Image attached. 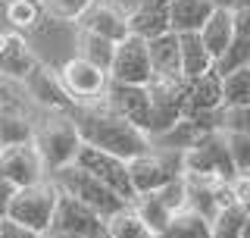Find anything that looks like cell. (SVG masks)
Instances as JSON below:
<instances>
[{"instance_id": "1", "label": "cell", "mask_w": 250, "mask_h": 238, "mask_svg": "<svg viewBox=\"0 0 250 238\" xmlns=\"http://www.w3.org/2000/svg\"><path fill=\"white\" fill-rule=\"evenodd\" d=\"M75 125L82 135V144L97 147L104 154H113L119 160H135V157L147 154L153 147L150 135L141 132L138 125H131L128 119H122L119 113H113L109 107H82L75 110Z\"/></svg>"}, {"instance_id": "2", "label": "cell", "mask_w": 250, "mask_h": 238, "mask_svg": "<svg viewBox=\"0 0 250 238\" xmlns=\"http://www.w3.org/2000/svg\"><path fill=\"white\" fill-rule=\"evenodd\" d=\"M31 141H35L38 154L44 160L47 176L72 166L78 150H82V135H78L72 113H47L41 119V125H35V138Z\"/></svg>"}, {"instance_id": "3", "label": "cell", "mask_w": 250, "mask_h": 238, "mask_svg": "<svg viewBox=\"0 0 250 238\" xmlns=\"http://www.w3.org/2000/svg\"><path fill=\"white\" fill-rule=\"evenodd\" d=\"M78 38H82L78 22H57L41 16V22L31 28V38H25V41L35 53L38 66L60 72L69 60L78 57Z\"/></svg>"}, {"instance_id": "4", "label": "cell", "mask_w": 250, "mask_h": 238, "mask_svg": "<svg viewBox=\"0 0 250 238\" xmlns=\"http://www.w3.org/2000/svg\"><path fill=\"white\" fill-rule=\"evenodd\" d=\"M57 185V191L60 194H66V197H75V201H82L84 207H91V210H97L104 219L109 216H116L119 210L128 207V201H122L119 194L113 191V188H106L100 179H94L91 172H84V169H78V166H66V169H57V172H50L47 176Z\"/></svg>"}, {"instance_id": "5", "label": "cell", "mask_w": 250, "mask_h": 238, "mask_svg": "<svg viewBox=\"0 0 250 238\" xmlns=\"http://www.w3.org/2000/svg\"><path fill=\"white\" fill-rule=\"evenodd\" d=\"M128 176H131V185H135V194L160 191L172 179L185 176V154L182 150H166V147H150L147 154L128 160Z\"/></svg>"}, {"instance_id": "6", "label": "cell", "mask_w": 250, "mask_h": 238, "mask_svg": "<svg viewBox=\"0 0 250 238\" xmlns=\"http://www.w3.org/2000/svg\"><path fill=\"white\" fill-rule=\"evenodd\" d=\"M57 201H60L57 185H53L50 179H44V182H38V185H31V188H19V191H16L6 219L31 229L35 235H44L47 229H50V223H53Z\"/></svg>"}, {"instance_id": "7", "label": "cell", "mask_w": 250, "mask_h": 238, "mask_svg": "<svg viewBox=\"0 0 250 238\" xmlns=\"http://www.w3.org/2000/svg\"><path fill=\"white\" fill-rule=\"evenodd\" d=\"M185 172L200 179H213V182H231L238 176L229 154L225 132H207L203 138H197V144L185 154Z\"/></svg>"}, {"instance_id": "8", "label": "cell", "mask_w": 250, "mask_h": 238, "mask_svg": "<svg viewBox=\"0 0 250 238\" xmlns=\"http://www.w3.org/2000/svg\"><path fill=\"white\" fill-rule=\"evenodd\" d=\"M57 75H60L62 88H66V94L72 97V104H75L78 110H82V107H100V104L106 100L109 72H104V69H97V66H91L88 60H82V57L69 60Z\"/></svg>"}, {"instance_id": "9", "label": "cell", "mask_w": 250, "mask_h": 238, "mask_svg": "<svg viewBox=\"0 0 250 238\" xmlns=\"http://www.w3.org/2000/svg\"><path fill=\"white\" fill-rule=\"evenodd\" d=\"M75 166L84 169V172H91L94 179H100L106 188H113L122 201L135 204L138 194H135V185H131L128 163L125 160H119V157H113V154H104V150H97V147L82 144V150H78V157H75Z\"/></svg>"}, {"instance_id": "10", "label": "cell", "mask_w": 250, "mask_h": 238, "mask_svg": "<svg viewBox=\"0 0 250 238\" xmlns=\"http://www.w3.org/2000/svg\"><path fill=\"white\" fill-rule=\"evenodd\" d=\"M109 82H119V85H147L153 82V66H150V50H147L144 38H122L116 44V57L113 66H109Z\"/></svg>"}, {"instance_id": "11", "label": "cell", "mask_w": 250, "mask_h": 238, "mask_svg": "<svg viewBox=\"0 0 250 238\" xmlns=\"http://www.w3.org/2000/svg\"><path fill=\"white\" fill-rule=\"evenodd\" d=\"M0 179H3L6 185H13L16 191H19V188H31V185H38V182L47 179L44 160H41V154H38L35 141L0 150Z\"/></svg>"}, {"instance_id": "12", "label": "cell", "mask_w": 250, "mask_h": 238, "mask_svg": "<svg viewBox=\"0 0 250 238\" xmlns=\"http://www.w3.org/2000/svg\"><path fill=\"white\" fill-rule=\"evenodd\" d=\"M104 229H106V219L97 210L84 207L75 197L60 194L57 213H53V223L47 232H60V235H69V238H97Z\"/></svg>"}, {"instance_id": "13", "label": "cell", "mask_w": 250, "mask_h": 238, "mask_svg": "<svg viewBox=\"0 0 250 238\" xmlns=\"http://www.w3.org/2000/svg\"><path fill=\"white\" fill-rule=\"evenodd\" d=\"M104 107H109L113 113H119L122 119H128L131 125H138L141 132L150 135V88L109 82Z\"/></svg>"}, {"instance_id": "14", "label": "cell", "mask_w": 250, "mask_h": 238, "mask_svg": "<svg viewBox=\"0 0 250 238\" xmlns=\"http://www.w3.org/2000/svg\"><path fill=\"white\" fill-rule=\"evenodd\" d=\"M22 85H25L28 97L35 100V104H41L47 113H75V110H78V107L72 104V97L66 94V88H62V82H60V75L53 72V69L38 66Z\"/></svg>"}, {"instance_id": "15", "label": "cell", "mask_w": 250, "mask_h": 238, "mask_svg": "<svg viewBox=\"0 0 250 238\" xmlns=\"http://www.w3.org/2000/svg\"><path fill=\"white\" fill-rule=\"evenodd\" d=\"M78 28L119 44L122 38H128V16H125L116 3H109V0H94L91 10L78 19Z\"/></svg>"}, {"instance_id": "16", "label": "cell", "mask_w": 250, "mask_h": 238, "mask_svg": "<svg viewBox=\"0 0 250 238\" xmlns=\"http://www.w3.org/2000/svg\"><path fill=\"white\" fill-rule=\"evenodd\" d=\"M182 97H185V119L219 113L222 110V78L216 75V69L200 78H191V82H185Z\"/></svg>"}, {"instance_id": "17", "label": "cell", "mask_w": 250, "mask_h": 238, "mask_svg": "<svg viewBox=\"0 0 250 238\" xmlns=\"http://www.w3.org/2000/svg\"><path fill=\"white\" fill-rule=\"evenodd\" d=\"M35 69H38V60L31 53L25 35L10 31L3 50H0V78H6V82H25Z\"/></svg>"}, {"instance_id": "18", "label": "cell", "mask_w": 250, "mask_h": 238, "mask_svg": "<svg viewBox=\"0 0 250 238\" xmlns=\"http://www.w3.org/2000/svg\"><path fill=\"white\" fill-rule=\"evenodd\" d=\"M169 0H144L135 13L128 16V35L153 41V38L169 35Z\"/></svg>"}, {"instance_id": "19", "label": "cell", "mask_w": 250, "mask_h": 238, "mask_svg": "<svg viewBox=\"0 0 250 238\" xmlns=\"http://www.w3.org/2000/svg\"><path fill=\"white\" fill-rule=\"evenodd\" d=\"M213 13V0H169L172 35H200Z\"/></svg>"}, {"instance_id": "20", "label": "cell", "mask_w": 250, "mask_h": 238, "mask_svg": "<svg viewBox=\"0 0 250 238\" xmlns=\"http://www.w3.org/2000/svg\"><path fill=\"white\" fill-rule=\"evenodd\" d=\"M150 50V66H153V78L163 82H185L182 78V53H178V35H163L147 41Z\"/></svg>"}, {"instance_id": "21", "label": "cell", "mask_w": 250, "mask_h": 238, "mask_svg": "<svg viewBox=\"0 0 250 238\" xmlns=\"http://www.w3.org/2000/svg\"><path fill=\"white\" fill-rule=\"evenodd\" d=\"M35 138V125H31L28 113L22 110L19 100H6L0 107V147H16V144H28Z\"/></svg>"}, {"instance_id": "22", "label": "cell", "mask_w": 250, "mask_h": 238, "mask_svg": "<svg viewBox=\"0 0 250 238\" xmlns=\"http://www.w3.org/2000/svg\"><path fill=\"white\" fill-rule=\"evenodd\" d=\"M178 53H182V78H200L216 69V60L209 57V50L203 47L200 35H178Z\"/></svg>"}, {"instance_id": "23", "label": "cell", "mask_w": 250, "mask_h": 238, "mask_svg": "<svg viewBox=\"0 0 250 238\" xmlns=\"http://www.w3.org/2000/svg\"><path fill=\"white\" fill-rule=\"evenodd\" d=\"M231 38H234V19H231V13L229 10H216L213 16H209V22L203 25V31H200L203 47L209 50V57H213V60H219L225 50H229Z\"/></svg>"}, {"instance_id": "24", "label": "cell", "mask_w": 250, "mask_h": 238, "mask_svg": "<svg viewBox=\"0 0 250 238\" xmlns=\"http://www.w3.org/2000/svg\"><path fill=\"white\" fill-rule=\"evenodd\" d=\"M250 226V216L244 210V204L231 201V204H222L219 213L209 219V238H244Z\"/></svg>"}, {"instance_id": "25", "label": "cell", "mask_w": 250, "mask_h": 238, "mask_svg": "<svg viewBox=\"0 0 250 238\" xmlns=\"http://www.w3.org/2000/svg\"><path fill=\"white\" fill-rule=\"evenodd\" d=\"M78 57L88 60L91 66H97V69H104V72H109L113 57H116V44L106 41V38H100V35L82 31V38H78Z\"/></svg>"}, {"instance_id": "26", "label": "cell", "mask_w": 250, "mask_h": 238, "mask_svg": "<svg viewBox=\"0 0 250 238\" xmlns=\"http://www.w3.org/2000/svg\"><path fill=\"white\" fill-rule=\"evenodd\" d=\"M160 238H209V219H203L194 210H182L169 219Z\"/></svg>"}, {"instance_id": "27", "label": "cell", "mask_w": 250, "mask_h": 238, "mask_svg": "<svg viewBox=\"0 0 250 238\" xmlns=\"http://www.w3.org/2000/svg\"><path fill=\"white\" fill-rule=\"evenodd\" d=\"M131 207H135V210H138V216L144 219L147 226H150V232H153L156 238H160V232L169 226V219L175 216V213H172L166 204H163L160 197H156V191H150V194H138Z\"/></svg>"}, {"instance_id": "28", "label": "cell", "mask_w": 250, "mask_h": 238, "mask_svg": "<svg viewBox=\"0 0 250 238\" xmlns=\"http://www.w3.org/2000/svg\"><path fill=\"white\" fill-rule=\"evenodd\" d=\"M106 232L113 235V238H156L150 232V226L138 216V210L131 207V204L125 210H119L116 216L106 219Z\"/></svg>"}, {"instance_id": "29", "label": "cell", "mask_w": 250, "mask_h": 238, "mask_svg": "<svg viewBox=\"0 0 250 238\" xmlns=\"http://www.w3.org/2000/svg\"><path fill=\"white\" fill-rule=\"evenodd\" d=\"M219 78H222V110L250 104V66L234 69V72L219 75Z\"/></svg>"}, {"instance_id": "30", "label": "cell", "mask_w": 250, "mask_h": 238, "mask_svg": "<svg viewBox=\"0 0 250 238\" xmlns=\"http://www.w3.org/2000/svg\"><path fill=\"white\" fill-rule=\"evenodd\" d=\"M91 3L94 0H38L41 13L47 19H57V22H78L91 10Z\"/></svg>"}, {"instance_id": "31", "label": "cell", "mask_w": 250, "mask_h": 238, "mask_svg": "<svg viewBox=\"0 0 250 238\" xmlns=\"http://www.w3.org/2000/svg\"><path fill=\"white\" fill-rule=\"evenodd\" d=\"M3 16L6 22H13L16 28H35L38 22H41V6H38V0H6L3 6Z\"/></svg>"}, {"instance_id": "32", "label": "cell", "mask_w": 250, "mask_h": 238, "mask_svg": "<svg viewBox=\"0 0 250 238\" xmlns=\"http://www.w3.org/2000/svg\"><path fill=\"white\" fill-rule=\"evenodd\" d=\"M234 172H250V135H225Z\"/></svg>"}, {"instance_id": "33", "label": "cell", "mask_w": 250, "mask_h": 238, "mask_svg": "<svg viewBox=\"0 0 250 238\" xmlns=\"http://www.w3.org/2000/svg\"><path fill=\"white\" fill-rule=\"evenodd\" d=\"M222 132L225 135H250V104L222 110Z\"/></svg>"}, {"instance_id": "34", "label": "cell", "mask_w": 250, "mask_h": 238, "mask_svg": "<svg viewBox=\"0 0 250 238\" xmlns=\"http://www.w3.org/2000/svg\"><path fill=\"white\" fill-rule=\"evenodd\" d=\"M0 238H41V235H35L31 229L13 223V219H0Z\"/></svg>"}, {"instance_id": "35", "label": "cell", "mask_w": 250, "mask_h": 238, "mask_svg": "<svg viewBox=\"0 0 250 238\" xmlns=\"http://www.w3.org/2000/svg\"><path fill=\"white\" fill-rule=\"evenodd\" d=\"M13 197H16V188H13V185H6V182L0 179V219H6V213H10V204H13Z\"/></svg>"}, {"instance_id": "36", "label": "cell", "mask_w": 250, "mask_h": 238, "mask_svg": "<svg viewBox=\"0 0 250 238\" xmlns=\"http://www.w3.org/2000/svg\"><path fill=\"white\" fill-rule=\"evenodd\" d=\"M109 3H116V6H119V10H122L125 16H131V13H135L141 3H144V0H109Z\"/></svg>"}, {"instance_id": "37", "label": "cell", "mask_w": 250, "mask_h": 238, "mask_svg": "<svg viewBox=\"0 0 250 238\" xmlns=\"http://www.w3.org/2000/svg\"><path fill=\"white\" fill-rule=\"evenodd\" d=\"M6 100H13V88H10V82H6V78H0V107H3Z\"/></svg>"}, {"instance_id": "38", "label": "cell", "mask_w": 250, "mask_h": 238, "mask_svg": "<svg viewBox=\"0 0 250 238\" xmlns=\"http://www.w3.org/2000/svg\"><path fill=\"white\" fill-rule=\"evenodd\" d=\"M213 6H216V10H234V6H238V0H213Z\"/></svg>"}, {"instance_id": "39", "label": "cell", "mask_w": 250, "mask_h": 238, "mask_svg": "<svg viewBox=\"0 0 250 238\" xmlns=\"http://www.w3.org/2000/svg\"><path fill=\"white\" fill-rule=\"evenodd\" d=\"M234 10H250V0H238V6H234ZM231 10V13H234Z\"/></svg>"}, {"instance_id": "40", "label": "cell", "mask_w": 250, "mask_h": 238, "mask_svg": "<svg viewBox=\"0 0 250 238\" xmlns=\"http://www.w3.org/2000/svg\"><path fill=\"white\" fill-rule=\"evenodd\" d=\"M41 238H69V235H60V232H44Z\"/></svg>"}, {"instance_id": "41", "label": "cell", "mask_w": 250, "mask_h": 238, "mask_svg": "<svg viewBox=\"0 0 250 238\" xmlns=\"http://www.w3.org/2000/svg\"><path fill=\"white\" fill-rule=\"evenodd\" d=\"M3 44H6V35H3V31H0V50H3Z\"/></svg>"}, {"instance_id": "42", "label": "cell", "mask_w": 250, "mask_h": 238, "mask_svg": "<svg viewBox=\"0 0 250 238\" xmlns=\"http://www.w3.org/2000/svg\"><path fill=\"white\" fill-rule=\"evenodd\" d=\"M97 238H113V235H109V232H106V229H104V232H100V235H97Z\"/></svg>"}, {"instance_id": "43", "label": "cell", "mask_w": 250, "mask_h": 238, "mask_svg": "<svg viewBox=\"0 0 250 238\" xmlns=\"http://www.w3.org/2000/svg\"><path fill=\"white\" fill-rule=\"evenodd\" d=\"M244 210H247V216H250V204H244Z\"/></svg>"}, {"instance_id": "44", "label": "cell", "mask_w": 250, "mask_h": 238, "mask_svg": "<svg viewBox=\"0 0 250 238\" xmlns=\"http://www.w3.org/2000/svg\"><path fill=\"white\" fill-rule=\"evenodd\" d=\"M244 238H250V226H247V232H244Z\"/></svg>"}, {"instance_id": "45", "label": "cell", "mask_w": 250, "mask_h": 238, "mask_svg": "<svg viewBox=\"0 0 250 238\" xmlns=\"http://www.w3.org/2000/svg\"><path fill=\"white\" fill-rule=\"evenodd\" d=\"M0 150H3V147H0Z\"/></svg>"}]
</instances>
